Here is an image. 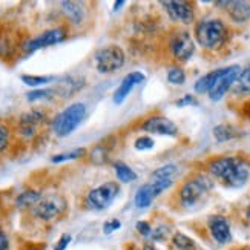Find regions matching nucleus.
<instances>
[{
  "label": "nucleus",
  "instance_id": "obj_1",
  "mask_svg": "<svg viewBox=\"0 0 250 250\" xmlns=\"http://www.w3.org/2000/svg\"><path fill=\"white\" fill-rule=\"evenodd\" d=\"M208 170L212 177L223 181L229 188H243L250 178V163L243 157L213 158Z\"/></svg>",
  "mask_w": 250,
  "mask_h": 250
},
{
  "label": "nucleus",
  "instance_id": "obj_2",
  "mask_svg": "<svg viewBox=\"0 0 250 250\" xmlns=\"http://www.w3.org/2000/svg\"><path fill=\"white\" fill-rule=\"evenodd\" d=\"M227 36H229V31H227L224 21L220 19L203 20L195 28V39H197L198 45L209 51L221 48L227 40Z\"/></svg>",
  "mask_w": 250,
  "mask_h": 250
},
{
  "label": "nucleus",
  "instance_id": "obj_3",
  "mask_svg": "<svg viewBox=\"0 0 250 250\" xmlns=\"http://www.w3.org/2000/svg\"><path fill=\"white\" fill-rule=\"evenodd\" d=\"M86 115L84 103H72L66 106L62 112H59L51 122V130L56 137H68L77 129Z\"/></svg>",
  "mask_w": 250,
  "mask_h": 250
},
{
  "label": "nucleus",
  "instance_id": "obj_4",
  "mask_svg": "<svg viewBox=\"0 0 250 250\" xmlns=\"http://www.w3.org/2000/svg\"><path fill=\"white\" fill-rule=\"evenodd\" d=\"M212 186H213L212 180L206 175H197L188 181H184L178 190L181 204L184 208H195L210 192Z\"/></svg>",
  "mask_w": 250,
  "mask_h": 250
},
{
  "label": "nucleus",
  "instance_id": "obj_5",
  "mask_svg": "<svg viewBox=\"0 0 250 250\" xmlns=\"http://www.w3.org/2000/svg\"><path fill=\"white\" fill-rule=\"evenodd\" d=\"M126 62V54L122 46L106 45L94 54L95 69L100 74H112L123 68Z\"/></svg>",
  "mask_w": 250,
  "mask_h": 250
},
{
  "label": "nucleus",
  "instance_id": "obj_6",
  "mask_svg": "<svg viewBox=\"0 0 250 250\" xmlns=\"http://www.w3.org/2000/svg\"><path fill=\"white\" fill-rule=\"evenodd\" d=\"M66 200L59 193H49L42 197L34 206L31 208L32 215L42 221H51L54 218L60 216L66 210Z\"/></svg>",
  "mask_w": 250,
  "mask_h": 250
},
{
  "label": "nucleus",
  "instance_id": "obj_7",
  "mask_svg": "<svg viewBox=\"0 0 250 250\" xmlns=\"http://www.w3.org/2000/svg\"><path fill=\"white\" fill-rule=\"evenodd\" d=\"M118 192H120V186L117 183L114 181L103 183L88 192L84 198V204L91 210H103L106 208H109L111 203L117 198Z\"/></svg>",
  "mask_w": 250,
  "mask_h": 250
},
{
  "label": "nucleus",
  "instance_id": "obj_8",
  "mask_svg": "<svg viewBox=\"0 0 250 250\" xmlns=\"http://www.w3.org/2000/svg\"><path fill=\"white\" fill-rule=\"evenodd\" d=\"M68 37V29L64 26H59V28H52L48 31L40 32L39 36L31 37L26 42L21 43V51L25 54H32L39 49L48 48L52 45H57V43H62L64 39Z\"/></svg>",
  "mask_w": 250,
  "mask_h": 250
},
{
  "label": "nucleus",
  "instance_id": "obj_9",
  "mask_svg": "<svg viewBox=\"0 0 250 250\" xmlns=\"http://www.w3.org/2000/svg\"><path fill=\"white\" fill-rule=\"evenodd\" d=\"M173 180L150 177L146 184H143L135 193V206L138 209H147L158 195L172 186Z\"/></svg>",
  "mask_w": 250,
  "mask_h": 250
},
{
  "label": "nucleus",
  "instance_id": "obj_10",
  "mask_svg": "<svg viewBox=\"0 0 250 250\" xmlns=\"http://www.w3.org/2000/svg\"><path fill=\"white\" fill-rule=\"evenodd\" d=\"M46 122H48V115L43 109H29L19 117L17 132L20 137L31 140L40 132V127H43V125Z\"/></svg>",
  "mask_w": 250,
  "mask_h": 250
},
{
  "label": "nucleus",
  "instance_id": "obj_11",
  "mask_svg": "<svg viewBox=\"0 0 250 250\" xmlns=\"http://www.w3.org/2000/svg\"><path fill=\"white\" fill-rule=\"evenodd\" d=\"M169 49L177 62H188L195 52V42L190 32L186 29H177L169 39Z\"/></svg>",
  "mask_w": 250,
  "mask_h": 250
},
{
  "label": "nucleus",
  "instance_id": "obj_12",
  "mask_svg": "<svg viewBox=\"0 0 250 250\" xmlns=\"http://www.w3.org/2000/svg\"><path fill=\"white\" fill-rule=\"evenodd\" d=\"M240 74H241V68L238 66V64H233V66H229V68H223L218 80H216V83L213 84V88L209 92L210 100L212 102H220L223 97L227 94V91H229L233 86V83L238 82Z\"/></svg>",
  "mask_w": 250,
  "mask_h": 250
},
{
  "label": "nucleus",
  "instance_id": "obj_13",
  "mask_svg": "<svg viewBox=\"0 0 250 250\" xmlns=\"http://www.w3.org/2000/svg\"><path fill=\"white\" fill-rule=\"evenodd\" d=\"M166 13L170 20L183 25H190L195 20V11L190 2H183V0H170V2H163Z\"/></svg>",
  "mask_w": 250,
  "mask_h": 250
},
{
  "label": "nucleus",
  "instance_id": "obj_14",
  "mask_svg": "<svg viewBox=\"0 0 250 250\" xmlns=\"http://www.w3.org/2000/svg\"><path fill=\"white\" fill-rule=\"evenodd\" d=\"M141 130L155 135H167V137H177L178 135V126L169 120L167 117L163 115H152L141 123Z\"/></svg>",
  "mask_w": 250,
  "mask_h": 250
},
{
  "label": "nucleus",
  "instance_id": "obj_15",
  "mask_svg": "<svg viewBox=\"0 0 250 250\" xmlns=\"http://www.w3.org/2000/svg\"><path fill=\"white\" fill-rule=\"evenodd\" d=\"M145 80H146L145 74H141L138 71L127 74L126 77L122 80L120 86H118V88L115 89V92H114V97H112L114 103L115 104H122L127 99V95L132 92V89L135 88V86L140 84V83H143Z\"/></svg>",
  "mask_w": 250,
  "mask_h": 250
},
{
  "label": "nucleus",
  "instance_id": "obj_16",
  "mask_svg": "<svg viewBox=\"0 0 250 250\" xmlns=\"http://www.w3.org/2000/svg\"><path fill=\"white\" fill-rule=\"evenodd\" d=\"M209 230L212 238L218 244H227L232 241L230 224L221 215H215L209 220Z\"/></svg>",
  "mask_w": 250,
  "mask_h": 250
},
{
  "label": "nucleus",
  "instance_id": "obj_17",
  "mask_svg": "<svg viewBox=\"0 0 250 250\" xmlns=\"http://www.w3.org/2000/svg\"><path fill=\"white\" fill-rule=\"evenodd\" d=\"M62 9L72 25H82L86 19V8L82 2H62Z\"/></svg>",
  "mask_w": 250,
  "mask_h": 250
},
{
  "label": "nucleus",
  "instance_id": "obj_18",
  "mask_svg": "<svg viewBox=\"0 0 250 250\" xmlns=\"http://www.w3.org/2000/svg\"><path fill=\"white\" fill-rule=\"evenodd\" d=\"M224 6H227V14L229 17L236 21V23H244L250 19V3L247 2H223Z\"/></svg>",
  "mask_w": 250,
  "mask_h": 250
},
{
  "label": "nucleus",
  "instance_id": "obj_19",
  "mask_svg": "<svg viewBox=\"0 0 250 250\" xmlns=\"http://www.w3.org/2000/svg\"><path fill=\"white\" fill-rule=\"evenodd\" d=\"M220 74H221V69H215L209 74H206L203 75L201 79L197 80V83H195V92H198V94H206V92H210V89L213 88V84L216 83V80H218L220 77Z\"/></svg>",
  "mask_w": 250,
  "mask_h": 250
},
{
  "label": "nucleus",
  "instance_id": "obj_20",
  "mask_svg": "<svg viewBox=\"0 0 250 250\" xmlns=\"http://www.w3.org/2000/svg\"><path fill=\"white\" fill-rule=\"evenodd\" d=\"M43 197V195L39 192V190H23L19 197L16 198V206L20 209H25V208H32L40 198Z\"/></svg>",
  "mask_w": 250,
  "mask_h": 250
},
{
  "label": "nucleus",
  "instance_id": "obj_21",
  "mask_svg": "<svg viewBox=\"0 0 250 250\" xmlns=\"http://www.w3.org/2000/svg\"><path fill=\"white\" fill-rule=\"evenodd\" d=\"M114 170H115V175L120 183H132L137 180V173L134 172V169L129 167L123 161L114 163Z\"/></svg>",
  "mask_w": 250,
  "mask_h": 250
},
{
  "label": "nucleus",
  "instance_id": "obj_22",
  "mask_svg": "<svg viewBox=\"0 0 250 250\" xmlns=\"http://www.w3.org/2000/svg\"><path fill=\"white\" fill-rule=\"evenodd\" d=\"M235 135H236L235 129L229 125H218L213 127V137L216 138V141H220V143H224V141L235 138Z\"/></svg>",
  "mask_w": 250,
  "mask_h": 250
},
{
  "label": "nucleus",
  "instance_id": "obj_23",
  "mask_svg": "<svg viewBox=\"0 0 250 250\" xmlns=\"http://www.w3.org/2000/svg\"><path fill=\"white\" fill-rule=\"evenodd\" d=\"M20 80L28 86H32V88H39V86H43V84L52 82L54 77L52 75H28V74H23L20 77Z\"/></svg>",
  "mask_w": 250,
  "mask_h": 250
},
{
  "label": "nucleus",
  "instance_id": "obj_24",
  "mask_svg": "<svg viewBox=\"0 0 250 250\" xmlns=\"http://www.w3.org/2000/svg\"><path fill=\"white\" fill-rule=\"evenodd\" d=\"M86 155V149L84 147H79V149H74L69 152H63V154H57L51 158L52 163H64V161H71V160H77Z\"/></svg>",
  "mask_w": 250,
  "mask_h": 250
},
{
  "label": "nucleus",
  "instance_id": "obj_25",
  "mask_svg": "<svg viewBox=\"0 0 250 250\" xmlns=\"http://www.w3.org/2000/svg\"><path fill=\"white\" fill-rule=\"evenodd\" d=\"M11 141H13V132L3 122H0V155L9 149Z\"/></svg>",
  "mask_w": 250,
  "mask_h": 250
},
{
  "label": "nucleus",
  "instance_id": "obj_26",
  "mask_svg": "<svg viewBox=\"0 0 250 250\" xmlns=\"http://www.w3.org/2000/svg\"><path fill=\"white\" fill-rule=\"evenodd\" d=\"M56 95V89H51V88H46V89H34L26 94V100L29 103H36V102H40V100H48V99H52V97Z\"/></svg>",
  "mask_w": 250,
  "mask_h": 250
},
{
  "label": "nucleus",
  "instance_id": "obj_27",
  "mask_svg": "<svg viewBox=\"0 0 250 250\" xmlns=\"http://www.w3.org/2000/svg\"><path fill=\"white\" fill-rule=\"evenodd\" d=\"M107 154H109V149H107L106 145L102 141L100 145H97V146L91 150V154H89V155H91L92 163H95V165H103V163L107 161V157H109Z\"/></svg>",
  "mask_w": 250,
  "mask_h": 250
},
{
  "label": "nucleus",
  "instance_id": "obj_28",
  "mask_svg": "<svg viewBox=\"0 0 250 250\" xmlns=\"http://www.w3.org/2000/svg\"><path fill=\"white\" fill-rule=\"evenodd\" d=\"M178 175V166L175 165H166V166H161L160 169L152 172L150 177H155V178H169L173 180Z\"/></svg>",
  "mask_w": 250,
  "mask_h": 250
},
{
  "label": "nucleus",
  "instance_id": "obj_29",
  "mask_svg": "<svg viewBox=\"0 0 250 250\" xmlns=\"http://www.w3.org/2000/svg\"><path fill=\"white\" fill-rule=\"evenodd\" d=\"M167 82L170 84H183L186 82V72L180 66H172L167 71Z\"/></svg>",
  "mask_w": 250,
  "mask_h": 250
},
{
  "label": "nucleus",
  "instance_id": "obj_30",
  "mask_svg": "<svg viewBox=\"0 0 250 250\" xmlns=\"http://www.w3.org/2000/svg\"><path fill=\"white\" fill-rule=\"evenodd\" d=\"M173 244H175L180 250H193L195 249L193 241L184 233H175V236H173Z\"/></svg>",
  "mask_w": 250,
  "mask_h": 250
},
{
  "label": "nucleus",
  "instance_id": "obj_31",
  "mask_svg": "<svg viewBox=\"0 0 250 250\" xmlns=\"http://www.w3.org/2000/svg\"><path fill=\"white\" fill-rule=\"evenodd\" d=\"M236 83H238V88H240L243 92L250 94V64L241 71V74H240V77H238V82Z\"/></svg>",
  "mask_w": 250,
  "mask_h": 250
},
{
  "label": "nucleus",
  "instance_id": "obj_32",
  "mask_svg": "<svg viewBox=\"0 0 250 250\" xmlns=\"http://www.w3.org/2000/svg\"><path fill=\"white\" fill-rule=\"evenodd\" d=\"M135 149L137 150H149V149H152L155 146V143H154V140H152L150 137H140L138 140H135Z\"/></svg>",
  "mask_w": 250,
  "mask_h": 250
},
{
  "label": "nucleus",
  "instance_id": "obj_33",
  "mask_svg": "<svg viewBox=\"0 0 250 250\" xmlns=\"http://www.w3.org/2000/svg\"><path fill=\"white\" fill-rule=\"evenodd\" d=\"M122 227V223L118 221L117 218H114V220H111V221H106L104 224H103V232L106 233V235H109V233H112V232H115V230H118Z\"/></svg>",
  "mask_w": 250,
  "mask_h": 250
},
{
  "label": "nucleus",
  "instance_id": "obj_34",
  "mask_svg": "<svg viewBox=\"0 0 250 250\" xmlns=\"http://www.w3.org/2000/svg\"><path fill=\"white\" fill-rule=\"evenodd\" d=\"M71 240H72V238H71L69 233H63L60 236V240L57 241V244L54 246V250H66V247L69 246Z\"/></svg>",
  "mask_w": 250,
  "mask_h": 250
},
{
  "label": "nucleus",
  "instance_id": "obj_35",
  "mask_svg": "<svg viewBox=\"0 0 250 250\" xmlns=\"http://www.w3.org/2000/svg\"><path fill=\"white\" fill-rule=\"evenodd\" d=\"M135 227H137V232L143 236H149L152 233V227L147 221H138Z\"/></svg>",
  "mask_w": 250,
  "mask_h": 250
},
{
  "label": "nucleus",
  "instance_id": "obj_36",
  "mask_svg": "<svg viewBox=\"0 0 250 250\" xmlns=\"http://www.w3.org/2000/svg\"><path fill=\"white\" fill-rule=\"evenodd\" d=\"M195 103H197V100H195V97L190 95V94L184 95L183 99H180V100L175 102V104L180 106V107H183V106H192V104H195Z\"/></svg>",
  "mask_w": 250,
  "mask_h": 250
},
{
  "label": "nucleus",
  "instance_id": "obj_37",
  "mask_svg": "<svg viewBox=\"0 0 250 250\" xmlns=\"http://www.w3.org/2000/svg\"><path fill=\"white\" fill-rule=\"evenodd\" d=\"M8 249H9V238L2 227H0V250H8Z\"/></svg>",
  "mask_w": 250,
  "mask_h": 250
},
{
  "label": "nucleus",
  "instance_id": "obj_38",
  "mask_svg": "<svg viewBox=\"0 0 250 250\" xmlns=\"http://www.w3.org/2000/svg\"><path fill=\"white\" fill-rule=\"evenodd\" d=\"M123 5H125L123 0H120V2H115V5H114L115 8H114V9H118V6H123Z\"/></svg>",
  "mask_w": 250,
  "mask_h": 250
},
{
  "label": "nucleus",
  "instance_id": "obj_39",
  "mask_svg": "<svg viewBox=\"0 0 250 250\" xmlns=\"http://www.w3.org/2000/svg\"><path fill=\"white\" fill-rule=\"evenodd\" d=\"M143 250H157V249L152 246H146V247H143Z\"/></svg>",
  "mask_w": 250,
  "mask_h": 250
}]
</instances>
